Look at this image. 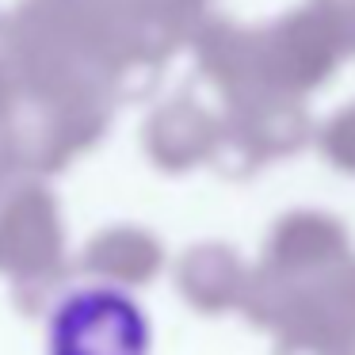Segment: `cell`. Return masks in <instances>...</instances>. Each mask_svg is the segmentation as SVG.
<instances>
[{"mask_svg": "<svg viewBox=\"0 0 355 355\" xmlns=\"http://www.w3.org/2000/svg\"><path fill=\"white\" fill-rule=\"evenodd\" d=\"M149 347L141 302L111 283L73 286L46 317V355H149Z\"/></svg>", "mask_w": 355, "mask_h": 355, "instance_id": "obj_1", "label": "cell"}]
</instances>
